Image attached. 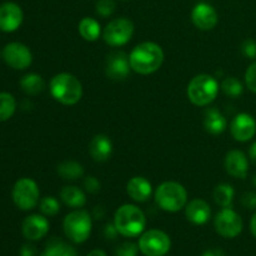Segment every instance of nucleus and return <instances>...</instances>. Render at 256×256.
<instances>
[{"mask_svg": "<svg viewBox=\"0 0 256 256\" xmlns=\"http://www.w3.org/2000/svg\"><path fill=\"white\" fill-rule=\"evenodd\" d=\"M132 70L140 75H149L162 68L164 52L156 42H145L136 45L129 55Z\"/></svg>", "mask_w": 256, "mask_h": 256, "instance_id": "obj_1", "label": "nucleus"}, {"mask_svg": "<svg viewBox=\"0 0 256 256\" xmlns=\"http://www.w3.org/2000/svg\"><path fill=\"white\" fill-rule=\"evenodd\" d=\"M114 225L118 232L125 238H136L144 232L146 218L136 205L125 204L115 212Z\"/></svg>", "mask_w": 256, "mask_h": 256, "instance_id": "obj_2", "label": "nucleus"}, {"mask_svg": "<svg viewBox=\"0 0 256 256\" xmlns=\"http://www.w3.org/2000/svg\"><path fill=\"white\" fill-rule=\"evenodd\" d=\"M50 94L62 105H75L82 96V85L76 76L69 72H60L50 80Z\"/></svg>", "mask_w": 256, "mask_h": 256, "instance_id": "obj_3", "label": "nucleus"}, {"mask_svg": "<svg viewBox=\"0 0 256 256\" xmlns=\"http://www.w3.org/2000/svg\"><path fill=\"white\" fill-rule=\"evenodd\" d=\"M188 98L196 106H206L216 99L219 82L209 74H199L190 80L186 90Z\"/></svg>", "mask_w": 256, "mask_h": 256, "instance_id": "obj_4", "label": "nucleus"}, {"mask_svg": "<svg viewBox=\"0 0 256 256\" xmlns=\"http://www.w3.org/2000/svg\"><path fill=\"white\" fill-rule=\"evenodd\" d=\"M155 202L164 212H176L186 206V189L176 182H165L155 190Z\"/></svg>", "mask_w": 256, "mask_h": 256, "instance_id": "obj_5", "label": "nucleus"}, {"mask_svg": "<svg viewBox=\"0 0 256 256\" xmlns=\"http://www.w3.org/2000/svg\"><path fill=\"white\" fill-rule=\"evenodd\" d=\"M92 216L85 210H74L65 216L62 229L70 242L82 244L89 239L92 234Z\"/></svg>", "mask_w": 256, "mask_h": 256, "instance_id": "obj_6", "label": "nucleus"}, {"mask_svg": "<svg viewBox=\"0 0 256 256\" xmlns=\"http://www.w3.org/2000/svg\"><path fill=\"white\" fill-rule=\"evenodd\" d=\"M12 202L20 210L34 209L39 202L40 190L36 182L30 178H22L15 182L12 192Z\"/></svg>", "mask_w": 256, "mask_h": 256, "instance_id": "obj_7", "label": "nucleus"}, {"mask_svg": "<svg viewBox=\"0 0 256 256\" xmlns=\"http://www.w3.org/2000/svg\"><path fill=\"white\" fill-rule=\"evenodd\" d=\"M170 246V238L158 229L142 232L139 239V250L145 256H164L169 252Z\"/></svg>", "mask_w": 256, "mask_h": 256, "instance_id": "obj_8", "label": "nucleus"}, {"mask_svg": "<svg viewBox=\"0 0 256 256\" xmlns=\"http://www.w3.org/2000/svg\"><path fill=\"white\" fill-rule=\"evenodd\" d=\"M134 35V24L126 18L112 20L102 32V39L110 46H122L128 44Z\"/></svg>", "mask_w": 256, "mask_h": 256, "instance_id": "obj_9", "label": "nucleus"}, {"mask_svg": "<svg viewBox=\"0 0 256 256\" xmlns=\"http://www.w3.org/2000/svg\"><path fill=\"white\" fill-rule=\"evenodd\" d=\"M214 226L218 234L226 239H232L242 232V219L232 208H222L216 214Z\"/></svg>", "mask_w": 256, "mask_h": 256, "instance_id": "obj_10", "label": "nucleus"}, {"mask_svg": "<svg viewBox=\"0 0 256 256\" xmlns=\"http://www.w3.org/2000/svg\"><path fill=\"white\" fill-rule=\"evenodd\" d=\"M130 60L129 55L122 50H114L109 52L105 60V75L112 80H124L129 76Z\"/></svg>", "mask_w": 256, "mask_h": 256, "instance_id": "obj_11", "label": "nucleus"}, {"mask_svg": "<svg viewBox=\"0 0 256 256\" xmlns=\"http://www.w3.org/2000/svg\"><path fill=\"white\" fill-rule=\"evenodd\" d=\"M2 58L10 68L24 70L32 62V54L26 45L22 42H9L2 50Z\"/></svg>", "mask_w": 256, "mask_h": 256, "instance_id": "obj_12", "label": "nucleus"}, {"mask_svg": "<svg viewBox=\"0 0 256 256\" xmlns=\"http://www.w3.org/2000/svg\"><path fill=\"white\" fill-rule=\"evenodd\" d=\"M230 134L236 142H249L256 134L255 119L248 112H240L230 124Z\"/></svg>", "mask_w": 256, "mask_h": 256, "instance_id": "obj_13", "label": "nucleus"}, {"mask_svg": "<svg viewBox=\"0 0 256 256\" xmlns=\"http://www.w3.org/2000/svg\"><path fill=\"white\" fill-rule=\"evenodd\" d=\"M192 24L200 30H212L218 24V12L212 5L208 2H199L194 6L192 12Z\"/></svg>", "mask_w": 256, "mask_h": 256, "instance_id": "obj_14", "label": "nucleus"}, {"mask_svg": "<svg viewBox=\"0 0 256 256\" xmlns=\"http://www.w3.org/2000/svg\"><path fill=\"white\" fill-rule=\"evenodd\" d=\"M24 15L22 8L15 2H4L0 5V30L12 32L19 29Z\"/></svg>", "mask_w": 256, "mask_h": 256, "instance_id": "obj_15", "label": "nucleus"}, {"mask_svg": "<svg viewBox=\"0 0 256 256\" xmlns=\"http://www.w3.org/2000/svg\"><path fill=\"white\" fill-rule=\"evenodd\" d=\"M49 228L50 224L46 218L42 216V215L34 214L28 216L22 222V235L28 240L36 242V240H40L49 232Z\"/></svg>", "mask_w": 256, "mask_h": 256, "instance_id": "obj_16", "label": "nucleus"}, {"mask_svg": "<svg viewBox=\"0 0 256 256\" xmlns=\"http://www.w3.org/2000/svg\"><path fill=\"white\" fill-rule=\"evenodd\" d=\"M225 170L236 179H245L249 172V162L242 150H230L225 156Z\"/></svg>", "mask_w": 256, "mask_h": 256, "instance_id": "obj_17", "label": "nucleus"}, {"mask_svg": "<svg viewBox=\"0 0 256 256\" xmlns=\"http://www.w3.org/2000/svg\"><path fill=\"white\" fill-rule=\"evenodd\" d=\"M185 216L192 224L204 225L212 216V209L205 200L194 199L185 206Z\"/></svg>", "mask_w": 256, "mask_h": 256, "instance_id": "obj_18", "label": "nucleus"}, {"mask_svg": "<svg viewBox=\"0 0 256 256\" xmlns=\"http://www.w3.org/2000/svg\"><path fill=\"white\" fill-rule=\"evenodd\" d=\"M89 154L96 162H104L112 154V142L104 134L95 135L89 144Z\"/></svg>", "mask_w": 256, "mask_h": 256, "instance_id": "obj_19", "label": "nucleus"}, {"mask_svg": "<svg viewBox=\"0 0 256 256\" xmlns=\"http://www.w3.org/2000/svg\"><path fill=\"white\" fill-rule=\"evenodd\" d=\"M126 192L134 202H145L152 194V182L144 176H134L128 182Z\"/></svg>", "mask_w": 256, "mask_h": 256, "instance_id": "obj_20", "label": "nucleus"}, {"mask_svg": "<svg viewBox=\"0 0 256 256\" xmlns=\"http://www.w3.org/2000/svg\"><path fill=\"white\" fill-rule=\"evenodd\" d=\"M204 128L209 134L220 135L226 130L228 120L218 109H208L204 116Z\"/></svg>", "mask_w": 256, "mask_h": 256, "instance_id": "obj_21", "label": "nucleus"}, {"mask_svg": "<svg viewBox=\"0 0 256 256\" xmlns=\"http://www.w3.org/2000/svg\"><path fill=\"white\" fill-rule=\"evenodd\" d=\"M60 199L66 206L72 209H80L86 204V196L84 192L76 186H64L60 190Z\"/></svg>", "mask_w": 256, "mask_h": 256, "instance_id": "obj_22", "label": "nucleus"}, {"mask_svg": "<svg viewBox=\"0 0 256 256\" xmlns=\"http://www.w3.org/2000/svg\"><path fill=\"white\" fill-rule=\"evenodd\" d=\"M79 34L86 42H95L102 34V26L94 18H82L79 22Z\"/></svg>", "mask_w": 256, "mask_h": 256, "instance_id": "obj_23", "label": "nucleus"}, {"mask_svg": "<svg viewBox=\"0 0 256 256\" xmlns=\"http://www.w3.org/2000/svg\"><path fill=\"white\" fill-rule=\"evenodd\" d=\"M58 174L64 180H74L80 179L84 175V168L80 162H74V160H68L62 162V164L58 165Z\"/></svg>", "mask_w": 256, "mask_h": 256, "instance_id": "obj_24", "label": "nucleus"}, {"mask_svg": "<svg viewBox=\"0 0 256 256\" xmlns=\"http://www.w3.org/2000/svg\"><path fill=\"white\" fill-rule=\"evenodd\" d=\"M20 88L28 95H38L44 90L45 82L40 75L32 72V74H26L22 78Z\"/></svg>", "mask_w": 256, "mask_h": 256, "instance_id": "obj_25", "label": "nucleus"}, {"mask_svg": "<svg viewBox=\"0 0 256 256\" xmlns=\"http://www.w3.org/2000/svg\"><path fill=\"white\" fill-rule=\"evenodd\" d=\"M215 202L222 208H232V200H234L235 192L234 188L230 184H219L215 186L212 192Z\"/></svg>", "mask_w": 256, "mask_h": 256, "instance_id": "obj_26", "label": "nucleus"}, {"mask_svg": "<svg viewBox=\"0 0 256 256\" xmlns=\"http://www.w3.org/2000/svg\"><path fill=\"white\" fill-rule=\"evenodd\" d=\"M16 110L15 98L9 92H0V122H6Z\"/></svg>", "mask_w": 256, "mask_h": 256, "instance_id": "obj_27", "label": "nucleus"}, {"mask_svg": "<svg viewBox=\"0 0 256 256\" xmlns=\"http://www.w3.org/2000/svg\"><path fill=\"white\" fill-rule=\"evenodd\" d=\"M222 90L226 96L229 98H239L244 92V86H242V82L238 80L236 78L229 76L224 79L222 82Z\"/></svg>", "mask_w": 256, "mask_h": 256, "instance_id": "obj_28", "label": "nucleus"}, {"mask_svg": "<svg viewBox=\"0 0 256 256\" xmlns=\"http://www.w3.org/2000/svg\"><path fill=\"white\" fill-rule=\"evenodd\" d=\"M40 212L45 216H55L60 212V202L54 196H45L40 200Z\"/></svg>", "mask_w": 256, "mask_h": 256, "instance_id": "obj_29", "label": "nucleus"}, {"mask_svg": "<svg viewBox=\"0 0 256 256\" xmlns=\"http://www.w3.org/2000/svg\"><path fill=\"white\" fill-rule=\"evenodd\" d=\"M65 246H66V242H62L59 238H52L49 242H46V246H45L44 252L40 256H60L62 252H64Z\"/></svg>", "mask_w": 256, "mask_h": 256, "instance_id": "obj_30", "label": "nucleus"}, {"mask_svg": "<svg viewBox=\"0 0 256 256\" xmlns=\"http://www.w3.org/2000/svg\"><path fill=\"white\" fill-rule=\"evenodd\" d=\"M115 8L116 5L114 0H99L96 2V14L102 18H108L114 14Z\"/></svg>", "mask_w": 256, "mask_h": 256, "instance_id": "obj_31", "label": "nucleus"}, {"mask_svg": "<svg viewBox=\"0 0 256 256\" xmlns=\"http://www.w3.org/2000/svg\"><path fill=\"white\" fill-rule=\"evenodd\" d=\"M138 252H139V245L125 242L116 248L115 256H136Z\"/></svg>", "mask_w": 256, "mask_h": 256, "instance_id": "obj_32", "label": "nucleus"}, {"mask_svg": "<svg viewBox=\"0 0 256 256\" xmlns=\"http://www.w3.org/2000/svg\"><path fill=\"white\" fill-rule=\"evenodd\" d=\"M245 84L249 88L250 92L256 94V60L248 68L245 72Z\"/></svg>", "mask_w": 256, "mask_h": 256, "instance_id": "obj_33", "label": "nucleus"}, {"mask_svg": "<svg viewBox=\"0 0 256 256\" xmlns=\"http://www.w3.org/2000/svg\"><path fill=\"white\" fill-rule=\"evenodd\" d=\"M242 52L248 59H256V42L254 39H246L242 44Z\"/></svg>", "mask_w": 256, "mask_h": 256, "instance_id": "obj_34", "label": "nucleus"}, {"mask_svg": "<svg viewBox=\"0 0 256 256\" xmlns=\"http://www.w3.org/2000/svg\"><path fill=\"white\" fill-rule=\"evenodd\" d=\"M84 188L90 194H96L102 189V184L95 176H86L84 179Z\"/></svg>", "mask_w": 256, "mask_h": 256, "instance_id": "obj_35", "label": "nucleus"}, {"mask_svg": "<svg viewBox=\"0 0 256 256\" xmlns=\"http://www.w3.org/2000/svg\"><path fill=\"white\" fill-rule=\"evenodd\" d=\"M242 204L244 205L246 209L255 210L256 209V192H245L242 198Z\"/></svg>", "mask_w": 256, "mask_h": 256, "instance_id": "obj_36", "label": "nucleus"}, {"mask_svg": "<svg viewBox=\"0 0 256 256\" xmlns=\"http://www.w3.org/2000/svg\"><path fill=\"white\" fill-rule=\"evenodd\" d=\"M118 234H119V232H118L116 228H115V225H114V222H112V224L105 225L104 235H105V238H106V239H110V240L115 239V236H116Z\"/></svg>", "mask_w": 256, "mask_h": 256, "instance_id": "obj_37", "label": "nucleus"}, {"mask_svg": "<svg viewBox=\"0 0 256 256\" xmlns=\"http://www.w3.org/2000/svg\"><path fill=\"white\" fill-rule=\"evenodd\" d=\"M35 252H36V250L30 244L22 245V249H20V256H35Z\"/></svg>", "mask_w": 256, "mask_h": 256, "instance_id": "obj_38", "label": "nucleus"}, {"mask_svg": "<svg viewBox=\"0 0 256 256\" xmlns=\"http://www.w3.org/2000/svg\"><path fill=\"white\" fill-rule=\"evenodd\" d=\"M202 256H225V252L222 249H209Z\"/></svg>", "mask_w": 256, "mask_h": 256, "instance_id": "obj_39", "label": "nucleus"}, {"mask_svg": "<svg viewBox=\"0 0 256 256\" xmlns=\"http://www.w3.org/2000/svg\"><path fill=\"white\" fill-rule=\"evenodd\" d=\"M60 256H78L76 255V250H75L72 246H70V245L66 244L64 252H62V255H60Z\"/></svg>", "mask_w": 256, "mask_h": 256, "instance_id": "obj_40", "label": "nucleus"}, {"mask_svg": "<svg viewBox=\"0 0 256 256\" xmlns=\"http://www.w3.org/2000/svg\"><path fill=\"white\" fill-rule=\"evenodd\" d=\"M249 158H250V160H252V164H254L256 166V142L252 145V146H250Z\"/></svg>", "mask_w": 256, "mask_h": 256, "instance_id": "obj_41", "label": "nucleus"}, {"mask_svg": "<svg viewBox=\"0 0 256 256\" xmlns=\"http://www.w3.org/2000/svg\"><path fill=\"white\" fill-rule=\"evenodd\" d=\"M250 230H252V234L256 238V212L252 216V220H250Z\"/></svg>", "mask_w": 256, "mask_h": 256, "instance_id": "obj_42", "label": "nucleus"}, {"mask_svg": "<svg viewBox=\"0 0 256 256\" xmlns=\"http://www.w3.org/2000/svg\"><path fill=\"white\" fill-rule=\"evenodd\" d=\"M94 215L96 219H102L104 216V208L102 206H95L94 209Z\"/></svg>", "mask_w": 256, "mask_h": 256, "instance_id": "obj_43", "label": "nucleus"}, {"mask_svg": "<svg viewBox=\"0 0 256 256\" xmlns=\"http://www.w3.org/2000/svg\"><path fill=\"white\" fill-rule=\"evenodd\" d=\"M88 256H106V254H105L104 250L95 249V250H92V252H90L89 254H88Z\"/></svg>", "mask_w": 256, "mask_h": 256, "instance_id": "obj_44", "label": "nucleus"}, {"mask_svg": "<svg viewBox=\"0 0 256 256\" xmlns=\"http://www.w3.org/2000/svg\"><path fill=\"white\" fill-rule=\"evenodd\" d=\"M252 184H254L255 186H256V175L254 176V179H252Z\"/></svg>", "mask_w": 256, "mask_h": 256, "instance_id": "obj_45", "label": "nucleus"}]
</instances>
